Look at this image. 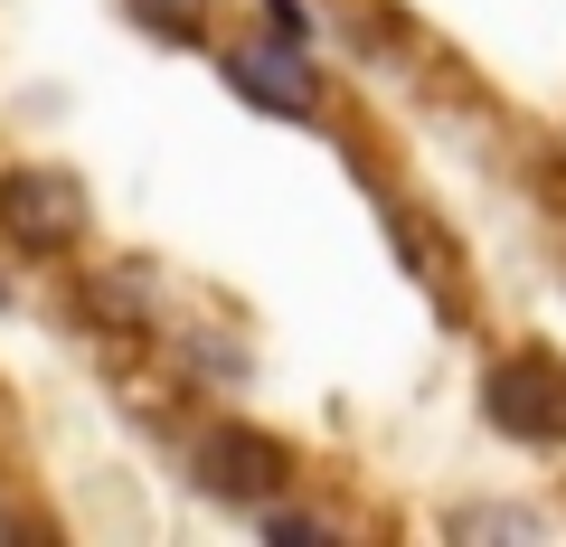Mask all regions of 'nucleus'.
Instances as JSON below:
<instances>
[{
	"instance_id": "nucleus-5",
	"label": "nucleus",
	"mask_w": 566,
	"mask_h": 547,
	"mask_svg": "<svg viewBox=\"0 0 566 547\" xmlns=\"http://www.w3.org/2000/svg\"><path fill=\"white\" fill-rule=\"evenodd\" d=\"M151 39H199V20H208V0H123Z\"/></svg>"
},
{
	"instance_id": "nucleus-1",
	"label": "nucleus",
	"mask_w": 566,
	"mask_h": 547,
	"mask_svg": "<svg viewBox=\"0 0 566 547\" xmlns=\"http://www.w3.org/2000/svg\"><path fill=\"white\" fill-rule=\"evenodd\" d=\"M482 415L510 444H566V359L557 349H501L482 368Z\"/></svg>"
},
{
	"instance_id": "nucleus-3",
	"label": "nucleus",
	"mask_w": 566,
	"mask_h": 547,
	"mask_svg": "<svg viewBox=\"0 0 566 547\" xmlns=\"http://www.w3.org/2000/svg\"><path fill=\"white\" fill-rule=\"evenodd\" d=\"M199 482L227 501H274L283 491V444L264 425H208L199 434Z\"/></svg>"
},
{
	"instance_id": "nucleus-4",
	"label": "nucleus",
	"mask_w": 566,
	"mask_h": 547,
	"mask_svg": "<svg viewBox=\"0 0 566 547\" xmlns=\"http://www.w3.org/2000/svg\"><path fill=\"white\" fill-rule=\"evenodd\" d=\"M227 76H237L255 104H283V114H312V76L293 66V48H283V39H274V48H245V57L227 66Z\"/></svg>"
},
{
	"instance_id": "nucleus-2",
	"label": "nucleus",
	"mask_w": 566,
	"mask_h": 547,
	"mask_svg": "<svg viewBox=\"0 0 566 547\" xmlns=\"http://www.w3.org/2000/svg\"><path fill=\"white\" fill-rule=\"evenodd\" d=\"M0 227L29 245V255H66L85 236V180L57 161H20L0 170Z\"/></svg>"
},
{
	"instance_id": "nucleus-6",
	"label": "nucleus",
	"mask_w": 566,
	"mask_h": 547,
	"mask_svg": "<svg viewBox=\"0 0 566 547\" xmlns=\"http://www.w3.org/2000/svg\"><path fill=\"white\" fill-rule=\"evenodd\" d=\"M264 39H283V48H303V39H312V20H303V0H264Z\"/></svg>"
}]
</instances>
